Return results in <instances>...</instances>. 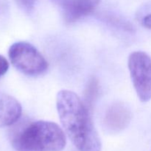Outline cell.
Listing matches in <instances>:
<instances>
[{
    "instance_id": "6da1fadb",
    "label": "cell",
    "mask_w": 151,
    "mask_h": 151,
    "mask_svg": "<svg viewBox=\"0 0 151 151\" xmlns=\"http://www.w3.org/2000/svg\"><path fill=\"white\" fill-rule=\"evenodd\" d=\"M56 106L65 133L80 151H101L102 143L89 115V109L78 94L62 90Z\"/></svg>"
},
{
    "instance_id": "7a4b0ae2",
    "label": "cell",
    "mask_w": 151,
    "mask_h": 151,
    "mask_svg": "<svg viewBox=\"0 0 151 151\" xmlns=\"http://www.w3.org/2000/svg\"><path fill=\"white\" fill-rule=\"evenodd\" d=\"M66 144V135L60 126L44 120L24 125L12 139L16 151H62Z\"/></svg>"
},
{
    "instance_id": "3957f363",
    "label": "cell",
    "mask_w": 151,
    "mask_h": 151,
    "mask_svg": "<svg viewBox=\"0 0 151 151\" xmlns=\"http://www.w3.org/2000/svg\"><path fill=\"white\" fill-rule=\"evenodd\" d=\"M12 64L29 76L43 75L48 69V63L41 53L32 44L19 41L11 45L8 52Z\"/></svg>"
},
{
    "instance_id": "277c9868",
    "label": "cell",
    "mask_w": 151,
    "mask_h": 151,
    "mask_svg": "<svg viewBox=\"0 0 151 151\" xmlns=\"http://www.w3.org/2000/svg\"><path fill=\"white\" fill-rule=\"evenodd\" d=\"M131 81L142 102L151 100V58L144 52H134L128 58Z\"/></svg>"
},
{
    "instance_id": "5b68a950",
    "label": "cell",
    "mask_w": 151,
    "mask_h": 151,
    "mask_svg": "<svg viewBox=\"0 0 151 151\" xmlns=\"http://www.w3.org/2000/svg\"><path fill=\"white\" fill-rule=\"evenodd\" d=\"M61 10L65 21L73 23L94 10L100 0H52Z\"/></svg>"
},
{
    "instance_id": "8992f818",
    "label": "cell",
    "mask_w": 151,
    "mask_h": 151,
    "mask_svg": "<svg viewBox=\"0 0 151 151\" xmlns=\"http://www.w3.org/2000/svg\"><path fill=\"white\" fill-rule=\"evenodd\" d=\"M132 118L129 108L122 103L111 105L105 114L103 124L110 133H119L126 128Z\"/></svg>"
},
{
    "instance_id": "52a82bcc",
    "label": "cell",
    "mask_w": 151,
    "mask_h": 151,
    "mask_svg": "<svg viewBox=\"0 0 151 151\" xmlns=\"http://www.w3.org/2000/svg\"><path fill=\"white\" fill-rule=\"evenodd\" d=\"M22 106L16 99L0 92V128L10 126L22 116Z\"/></svg>"
},
{
    "instance_id": "ba28073f",
    "label": "cell",
    "mask_w": 151,
    "mask_h": 151,
    "mask_svg": "<svg viewBox=\"0 0 151 151\" xmlns=\"http://www.w3.org/2000/svg\"><path fill=\"white\" fill-rule=\"evenodd\" d=\"M99 82L96 78H91L85 90V105L89 110L92 109L99 94Z\"/></svg>"
},
{
    "instance_id": "9c48e42d",
    "label": "cell",
    "mask_w": 151,
    "mask_h": 151,
    "mask_svg": "<svg viewBox=\"0 0 151 151\" xmlns=\"http://www.w3.org/2000/svg\"><path fill=\"white\" fill-rule=\"evenodd\" d=\"M107 21L109 22V23L112 24L114 26L122 28V29H126V30L129 31V32L133 29L132 25H131L129 22L119 19V18L113 17V16H109L107 19Z\"/></svg>"
},
{
    "instance_id": "30bf717a",
    "label": "cell",
    "mask_w": 151,
    "mask_h": 151,
    "mask_svg": "<svg viewBox=\"0 0 151 151\" xmlns=\"http://www.w3.org/2000/svg\"><path fill=\"white\" fill-rule=\"evenodd\" d=\"M18 5L23 10L30 12L33 10L36 0H16Z\"/></svg>"
},
{
    "instance_id": "8fae6325",
    "label": "cell",
    "mask_w": 151,
    "mask_h": 151,
    "mask_svg": "<svg viewBox=\"0 0 151 151\" xmlns=\"http://www.w3.org/2000/svg\"><path fill=\"white\" fill-rule=\"evenodd\" d=\"M9 69V63L4 56L0 55V78L7 73Z\"/></svg>"
},
{
    "instance_id": "7c38bea8",
    "label": "cell",
    "mask_w": 151,
    "mask_h": 151,
    "mask_svg": "<svg viewBox=\"0 0 151 151\" xmlns=\"http://www.w3.org/2000/svg\"><path fill=\"white\" fill-rule=\"evenodd\" d=\"M142 23L145 27L151 29V14L147 15L143 19Z\"/></svg>"
}]
</instances>
